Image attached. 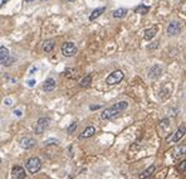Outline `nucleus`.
<instances>
[{"label":"nucleus","instance_id":"0eeeda50","mask_svg":"<svg viewBox=\"0 0 186 179\" xmlns=\"http://www.w3.org/2000/svg\"><path fill=\"white\" fill-rule=\"evenodd\" d=\"M181 32V24L178 22H171L167 27V34L168 35H177Z\"/></svg>","mask_w":186,"mask_h":179},{"label":"nucleus","instance_id":"f704fd0d","mask_svg":"<svg viewBox=\"0 0 186 179\" xmlns=\"http://www.w3.org/2000/svg\"><path fill=\"white\" fill-rule=\"evenodd\" d=\"M14 112H15L18 116H22V111H20V110H17V111H14Z\"/></svg>","mask_w":186,"mask_h":179},{"label":"nucleus","instance_id":"9b49d317","mask_svg":"<svg viewBox=\"0 0 186 179\" xmlns=\"http://www.w3.org/2000/svg\"><path fill=\"white\" fill-rule=\"evenodd\" d=\"M95 134H96V127L88 126L82 131V134L79 135V139H88V138H92Z\"/></svg>","mask_w":186,"mask_h":179},{"label":"nucleus","instance_id":"f257e3e1","mask_svg":"<svg viewBox=\"0 0 186 179\" xmlns=\"http://www.w3.org/2000/svg\"><path fill=\"white\" fill-rule=\"evenodd\" d=\"M25 168H27V171H28V173L35 174V173H38V171L40 170V168H42V161H40L39 158L33 156V158H30V159L27 160Z\"/></svg>","mask_w":186,"mask_h":179},{"label":"nucleus","instance_id":"aec40b11","mask_svg":"<svg viewBox=\"0 0 186 179\" xmlns=\"http://www.w3.org/2000/svg\"><path fill=\"white\" fill-rule=\"evenodd\" d=\"M90 82H92V76H90V74H87L84 78H82V79H80L79 86L84 88V87H88V86L90 84Z\"/></svg>","mask_w":186,"mask_h":179},{"label":"nucleus","instance_id":"4468645a","mask_svg":"<svg viewBox=\"0 0 186 179\" xmlns=\"http://www.w3.org/2000/svg\"><path fill=\"white\" fill-rule=\"evenodd\" d=\"M155 171V165H150L146 170H143L141 174H140V179H148Z\"/></svg>","mask_w":186,"mask_h":179},{"label":"nucleus","instance_id":"473e14b6","mask_svg":"<svg viewBox=\"0 0 186 179\" xmlns=\"http://www.w3.org/2000/svg\"><path fill=\"white\" fill-rule=\"evenodd\" d=\"M4 102H5L8 106H10V105H12V100H10V99H7V100H4Z\"/></svg>","mask_w":186,"mask_h":179},{"label":"nucleus","instance_id":"4be33fe9","mask_svg":"<svg viewBox=\"0 0 186 179\" xmlns=\"http://www.w3.org/2000/svg\"><path fill=\"white\" fill-rule=\"evenodd\" d=\"M148 10H150V7H146V5H142V4L136 7V9H135V12L138 13V14H146Z\"/></svg>","mask_w":186,"mask_h":179},{"label":"nucleus","instance_id":"c9c22d12","mask_svg":"<svg viewBox=\"0 0 186 179\" xmlns=\"http://www.w3.org/2000/svg\"><path fill=\"white\" fill-rule=\"evenodd\" d=\"M27 3H32V2H35V0H25Z\"/></svg>","mask_w":186,"mask_h":179},{"label":"nucleus","instance_id":"6e6552de","mask_svg":"<svg viewBox=\"0 0 186 179\" xmlns=\"http://www.w3.org/2000/svg\"><path fill=\"white\" fill-rule=\"evenodd\" d=\"M12 174H13V178L14 179H25V170L22 166H19V165H17V166L13 168Z\"/></svg>","mask_w":186,"mask_h":179},{"label":"nucleus","instance_id":"a211bd4d","mask_svg":"<svg viewBox=\"0 0 186 179\" xmlns=\"http://www.w3.org/2000/svg\"><path fill=\"white\" fill-rule=\"evenodd\" d=\"M53 48H54V41H53V39H48V41L44 42L43 49H44L45 53H50V52L53 51Z\"/></svg>","mask_w":186,"mask_h":179},{"label":"nucleus","instance_id":"f3484780","mask_svg":"<svg viewBox=\"0 0 186 179\" xmlns=\"http://www.w3.org/2000/svg\"><path fill=\"white\" fill-rule=\"evenodd\" d=\"M106 10V8L105 7H101V8H97V9H95L92 12V14H90V17H89V20H95V19H97L103 12Z\"/></svg>","mask_w":186,"mask_h":179},{"label":"nucleus","instance_id":"9d476101","mask_svg":"<svg viewBox=\"0 0 186 179\" xmlns=\"http://www.w3.org/2000/svg\"><path fill=\"white\" fill-rule=\"evenodd\" d=\"M34 145H35V140L33 138H30V136H25V138H23L20 140V146L23 149H30Z\"/></svg>","mask_w":186,"mask_h":179},{"label":"nucleus","instance_id":"72a5a7b5","mask_svg":"<svg viewBox=\"0 0 186 179\" xmlns=\"http://www.w3.org/2000/svg\"><path fill=\"white\" fill-rule=\"evenodd\" d=\"M7 2H8V0H0V7H3V5L7 3Z\"/></svg>","mask_w":186,"mask_h":179},{"label":"nucleus","instance_id":"cd10ccee","mask_svg":"<svg viewBox=\"0 0 186 179\" xmlns=\"http://www.w3.org/2000/svg\"><path fill=\"white\" fill-rule=\"evenodd\" d=\"M45 144L47 145H49V144H58V140L57 139H49V140L45 141Z\"/></svg>","mask_w":186,"mask_h":179},{"label":"nucleus","instance_id":"4c0bfd02","mask_svg":"<svg viewBox=\"0 0 186 179\" xmlns=\"http://www.w3.org/2000/svg\"><path fill=\"white\" fill-rule=\"evenodd\" d=\"M42 2H44V0H42Z\"/></svg>","mask_w":186,"mask_h":179},{"label":"nucleus","instance_id":"7ed1b4c3","mask_svg":"<svg viewBox=\"0 0 186 179\" xmlns=\"http://www.w3.org/2000/svg\"><path fill=\"white\" fill-rule=\"evenodd\" d=\"M122 79H123V72L120 71V69H117V71L112 72V73L106 78V83L110 84V86H112V84L120 83Z\"/></svg>","mask_w":186,"mask_h":179},{"label":"nucleus","instance_id":"f03ea898","mask_svg":"<svg viewBox=\"0 0 186 179\" xmlns=\"http://www.w3.org/2000/svg\"><path fill=\"white\" fill-rule=\"evenodd\" d=\"M60 51H62V54L64 57H73L77 53V47L72 42H65V43H63Z\"/></svg>","mask_w":186,"mask_h":179},{"label":"nucleus","instance_id":"c85d7f7f","mask_svg":"<svg viewBox=\"0 0 186 179\" xmlns=\"http://www.w3.org/2000/svg\"><path fill=\"white\" fill-rule=\"evenodd\" d=\"M35 83H37V81H35V79H29V81H28V84H29L30 87L35 86Z\"/></svg>","mask_w":186,"mask_h":179},{"label":"nucleus","instance_id":"5701e85b","mask_svg":"<svg viewBox=\"0 0 186 179\" xmlns=\"http://www.w3.org/2000/svg\"><path fill=\"white\" fill-rule=\"evenodd\" d=\"M77 126H78V124H77V121H73L69 126H68V129H67V133L68 134H73L75 130H77Z\"/></svg>","mask_w":186,"mask_h":179},{"label":"nucleus","instance_id":"412c9836","mask_svg":"<svg viewBox=\"0 0 186 179\" xmlns=\"http://www.w3.org/2000/svg\"><path fill=\"white\" fill-rule=\"evenodd\" d=\"M113 107H116L120 112H122V111H125V110L128 107V102H127V101H120V102L115 104V105H113Z\"/></svg>","mask_w":186,"mask_h":179},{"label":"nucleus","instance_id":"dca6fc26","mask_svg":"<svg viewBox=\"0 0 186 179\" xmlns=\"http://www.w3.org/2000/svg\"><path fill=\"white\" fill-rule=\"evenodd\" d=\"M9 58H10L9 57V51L5 47H2L0 48V62H2V64H4Z\"/></svg>","mask_w":186,"mask_h":179},{"label":"nucleus","instance_id":"f8f14e48","mask_svg":"<svg viewBox=\"0 0 186 179\" xmlns=\"http://www.w3.org/2000/svg\"><path fill=\"white\" fill-rule=\"evenodd\" d=\"M55 88V81L53 78H48L44 83H43V90L45 92H52Z\"/></svg>","mask_w":186,"mask_h":179},{"label":"nucleus","instance_id":"20e7f679","mask_svg":"<svg viewBox=\"0 0 186 179\" xmlns=\"http://www.w3.org/2000/svg\"><path fill=\"white\" fill-rule=\"evenodd\" d=\"M186 133V126L185 125H181L175 133H172L167 139H166V143H177Z\"/></svg>","mask_w":186,"mask_h":179},{"label":"nucleus","instance_id":"1a4fd4ad","mask_svg":"<svg viewBox=\"0 0 186 179\" xmlns=\"http://www.w3.org/2000/svg\"><path fill=\"white\" fill-rule=\"evenodd\" d=\"M161 74H162V67H161V66H158V64L153 66V67L150 69V72H148V77H150V78H152V79L158 78Z\"/></svg>","mask_w":186,"mask_h":179},{"label":"nucleus","instance_id":"39448f33","mask_svg":"<svg viewBox=\"0 0 186 179\" xmlns=\"http://www.w3.org/2000/svg\"><path fill=\"white\" fill-rule=\"evenodd\" d=\"M49 122H50V120L48 119V117H40L39 120H38V122L35 124V127H34V131H35V134H38V135H40V134H43L47 129H48V126H49Z\"/></svg>","mask_w":186,"mask_h":179},{"label":"nucleus","instance_id":"a878e982","mask_svg":"<svg viewBox=\"0 0 186 179\" xmlns=\"http://www.w3.org/2000/svg\"><path fill=\"white\" fill-rule=\"evenodd\" d=\"M14 62H15V58H14V57H10V58H9V59H8V61H7V62H5V63H4L3 66L8 67V66H12V64H13Z\"/></svg>","mask_w":186,"mask_h":179},{"label":"nucleus","instance_id":"393cba45","mask_svg":"<svg viewBox=\"0 0 186 179\" xmlns=\"http://www.w3.org/2000/svg\"><path fill=\"white\" fill-rule=\"evenodd\" d=\"M74 73H75V71L73 68H67L65 72H64V76L65 77H72V74H74Z\"/></svg>","mask_w":186,"mask_h":179},{"label":"nucleus","instance_id":"b1692460","mask_svg":"<svg viewBox=\"0 0 186 179\" xmlns=\"http://www.w3.org/2000/svg\"><path fill=\"white\" fill-rule=\"evenodd\" d=\"M177 170H178V171H181V173L186 171V160L181 161V163H180V164L177 165Z\"/></svg>","mask_w":186,"mask_h":179},{"label":"nucleus","instance_id":"bb28decb","mask_svg":"<svg viewBox=\"0 0 186 179\" xmlns=\"http://www.w3.org/2000/svg\"><path fill=\"white\" fill-rule=\"evenodd\" d=\"M157 47H158V42H155V43L147 46V49H148V51H152V49H155V48H157Z\"/></svg>","mask_w":186,"mask_h":179},{"label":"nucleus","instance_id":"2eb2a0df","mask_svg":"<svg viewBox=\"0 0 186 179\" xmlns=\"http://www.w3.org/2000/svg\"><path fill=\"white\" fill-rule=\"evenodd\" d=\"M185 153H186V145H178V146L173 150V158H175V159H178V158H181Z\"/></svg>","mask_w":186,"mask_h":179},{"label":"nucleus","instance_id":"7c9ffc66","mask_svg":"<svg viewBox=\"0 0 186 179\" xmlns=\"http://www.w3.org/2000/svg\"><path fill=\"white\" fill-rule=\"evenodd\" d=\"M101 107V105H90V110H97V109H100Z\"/></svg>","mask_w":186,"mask_h":179},{"label":"nucleus","instance_id":"ddd939ff","mask_svg":"<svg viewBox=\"0 0 186 179\" xmlns=\"http://www.w3.org/2000/svg\"><path fill=\"white\" fill-rule=\"evenodd\" d=\"M156 33H157V27H152V28L146 29L145 30V35H143L145 41H151L156 35Z\"/></svg>","mask_w":186,"mask_h":179},{"label":"nucleus","instance_id":"e433bc0d","mask_svg":"<svg viewBox=\"0 0 186 179\" xmlns=\"http://www.w3.org/2000/svg\"><path fill=\"white\" fill-rule=\"evenodd\" d=\"M65 2H69L70 3V2H74V0H65Z\"/></svg>","mask_w":186,"mask_h":179},{"label":"nucleus","instance_id":"6ab92c4d","mask_svg":"<svg viewBox=\"0 0 186 179\" xmlns=\"http://www.w3.org/2000/svg\"><path fill=\"white\" fill-rule=\"evenodd\" d=\"M127 14V9L125 8H120L117 10L113 12V18H117V19H121V18H125Z\"/></svg>","mask_w":186,"mask_h":179},{"label":"nucleus","instance_id":"2f4dec72","mask_svg":"<svg viewBox=\"0 0 186 179\" xmlns=\"http://www.w3.org/2000/svg\"><path fill=\"white\" fill-rule=\"evenodd\" d=\"M37 69H38L37 67H32V69H30V72H29V73H30V74H33V73H35V72H37Z\"/></svg>","mask_w":186,"mask_h":179},{"label":"nucleus","instance_id":"423d86ee","mask_svg":"<svg viewBox=\"0 0 186 179\" xmlns=\"http://www.w3.org/2000/svg\"><path fill=\"white\" fill-rule=\"evenodd\" d=\"M120 114H121V112H120L116 107L111 106V107L106 109L103 112H101V119H103V120H111V119L116 117V116L120 115Z\"/></svg>","mask_w":186,"mask_h":179},{"label":"nucleus","instance_id":"c756f323","mask_svg":"<svg viewBox=\"0 0 186 179\" xmlns=\"http://www.w3.org/2000/svg\"><path fill=\"white\" fill-rule=\"evenodd\" d=\"M168 126V119H163L162 121H161V126Z\"/></svg>","mask_w":186,"mask_h":179}]
</instances>
